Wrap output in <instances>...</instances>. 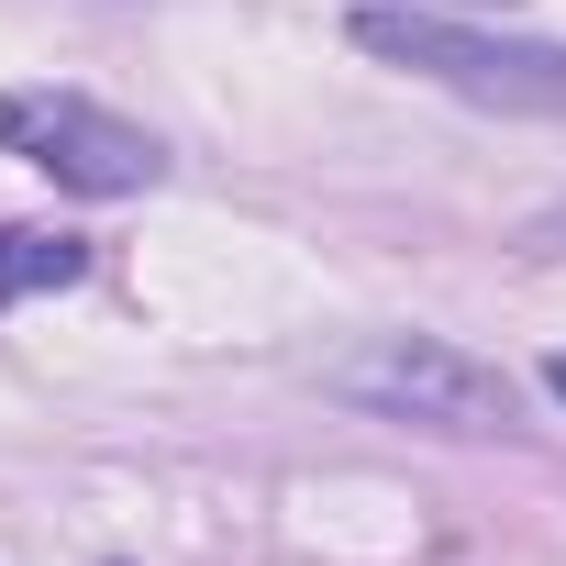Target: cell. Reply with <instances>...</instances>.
<instances>
[{
	"mask_svg": "<svg viewBox=\"0 0 566 566\" xmlns=\"http://www.w3.org/2000/svg\"><path fill=\"white\" fill-rule=\"evenodd\" d=\"M345 34H356V56L411 67L478 112H566V45H544V34H489L444 0H356Z\"/></svg>",
	"mask_w": 566,
	"mask_h": 566,
	"instance_id": "1",
	"label": "cell"
},
{
	"mask_svg": "<svg viewBox=\"0 0 566 566\" xmlns=\"http://www.w3.org/2000/svg\"><path fill=\"white\" fill-rule=\"evenodd\" d=\"M323 389H334V400H356V411H378V422L455 433V444L522 433V389H511L489 356L444 345V334H367L356 356H334V367H323Z\"/></svg>",
	"mask_w": 566,
	"mask_h": 566,
	"instance_id": "2",
	"label": "cell"
},
{
	"mask_svg": "<svg viewBox=\"0 0 566 566\" xmlns=\"http://www.w3.org/2000/svg\"><path fill=\"white\" fill-rule=\"evenodd\" d=\"M0 145L34 156V167H45L56 189H78V200H134V189L167 178V145H156L145 123L78 101V90H12V101H0Z\"/></svg>",
	"mask_w": 566,
	"mask_h": 566,
	"instance_id": "3",
	"label": "cell"
},
{
	"mask_svg": "<svg viewBox=\"0 0 566 566\" xmlns=\"http://www.w3.org/2000/svg\"><path fill=\"white\" fill-rule=\"evenodd\" d=\"M90 277V244L78 233H34V222H0V312L34 301V290H78Z\"/></svg>",
	"mask_w": 566,
	"mask_h": 566,
	"instance_id": "4",
	"label": "cell"
},
{
	"mask_svg": "<svg viewBox=\"0 0 566 566\" xmlns=\"http://www.w3.org/2000/svg\"><path fill=\"white\" fill-rule=\"evenodd\" d=\"M522 255H544V266H555V255H566V200H544V211H533V222H522Z\"/></svg>",
	"mask_w": 566,
	"mask_h": 566,
	"instance_id": "5",
	"label": "cell"
},
{
	"mask_svg": "<svg viewBox=\"0 0 566 566\" xmlns=\"http://www.w3.org/2000/svg\"><path fill=\"white\" fill-rule=\"evenodd\" d=\"M544 389H555V400H566V356H544Z\"/></svg>",
	"mask_w": 566,
	"mask_h": 566,
	"instance_id": "6",
	"label": "cell"
}]
</instances>
